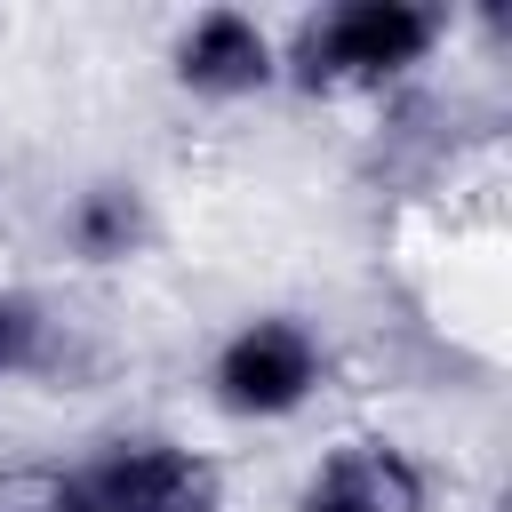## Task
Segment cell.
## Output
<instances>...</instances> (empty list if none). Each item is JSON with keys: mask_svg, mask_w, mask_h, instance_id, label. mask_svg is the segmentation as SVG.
I'll list each match as a JSON object with an SVG mask.
<instances>
[{"mask_svg": "<svg viewBox=\"0 0 512 512\" xmlns=\"http://www.w3.org/2000/svg\"><path fill=\"white\" fill-rule=\"evenodd\" d=\"M440 16L408 0H352L296 32V80L304 88H376L408 64H424Z\"/></svg>", "mask_w": 512, "mask_h": 512, "instance_id": "1", "label": "cell"}, {"mask_svg": "<svg viewBox=\"0 0 512 512\" xmlns=\"http://www.w3.org/2000/svg\"><path fill=\"white\" fill-rule=\"evenodd\" d=\"M80 504L88 512H216L224 480H216V464H200L184 448L136 440V448H112L104 464L80 472Z\"/></svg>", "mask_w": 512, "mask_h": 512, "instance_id": "2", "label": "cell"}, {"mask_svg": "<svg viewBox=\"0 0 512 512\" xmlns=\"http://www.w3.org/2000/svg\"><path fill=\"white\" fill-rule=\"evenodd\" d=\"M312 384H320V344L296 320H256L216 360V400L232 416H288Z\"/></svg>", "mask_w": 512, "mask_h": 512, "instance_id": "3", "label": "cell"}, {"mask_svg": "<svg viewBox=\"0 0 512 512\" xmlns=\"http://www.w3.org/2000/svg\"><path fill=\"white\" fill-rule=\"evenodd\" d=\"M304 512H424V472L384 440H344L320 464Z\"/></svg>", "mask_w": 512, "mask_h": 512, "instance_id": "4", "label": "cell"}, {"mask_svg": "<svg viewBox=\"0 0 512 512\" xmlns=\"http://www.w3.org/2000/svg\"><path fill=\"white\" fill-rule=\"evenodd\" d=\"M176 80L200 88V96H248V88L272 80V48H264V32L248 16L216 8L176 40Z\"/></svg>", "mask_w": 512, "mask_h": 512, "instance_id": "5", "label": "cell"}, {"mask_svg": "<svg viewBox=\"0 0 512 512\" xmlns=\"http://www.w3.org/2000/svg\"><path fill=\"white\" fill-rule=\"evenodd\" d=\"M136 232H144V216H136V200L120 192V184H96V192H80V208H72V248L80 256H128L136 248Z\"/></svg>", "mask_w": 512, "mask_h": 512, "instance_id": "6", "label": "cell"}, {"mask_svg": "<svg viewBox=\"0 0 512 512\" xmlns=\"http://www.w3.org/2000/svg\"><path fill=\"white\" fill-rule=\"evenodd\" d=\"M0 512H80V480L16 472V480H0Z\"/></svg>", "mask_w": 512, "mask_h": 512, "instance_id": "7", "label": "cell"}, {"mask_svg": "<svg viewBox=\"0 0 512 512\" xmlns=\"http://www.w3.org/2000/svg\"><path fill=\"white\" fill-rule=\"evenodd\" d=\"M24 344H32V312H24L16 296H0V368H16Z\"/></svg>", "mask_w": 512, "mask_h": 512, "instance_id": "8", "label": "cell"}, {"mask_svg": "<svg viewBox=\"0 0 512 512\" xmlns=\"http://www.w3.org/2000/svg\"><path fill=\"white\" fill-rule=\"evenodd\" d=\"M80 512H88V504H80Z\"/></svg>", "mask_w": 512, "mask_h": 512, "instance_id": "9", "label": "cell"}]
</instances>
